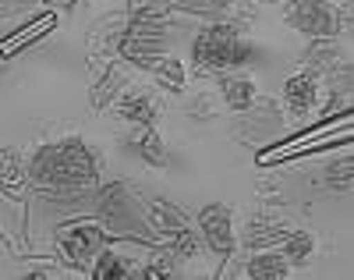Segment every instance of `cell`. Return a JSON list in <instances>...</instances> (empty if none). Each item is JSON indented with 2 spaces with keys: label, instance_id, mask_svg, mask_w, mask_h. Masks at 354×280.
<instances>
[{
  "label": "cell",
  "instance_id": "6da1fadb",
  "mask_svg": "<svg viewBox=\"0 0 354 280\" xmlns=\"http://www.w3.org/2000/svg\"><path fill=\"white\" fill-rule=\"evenodd\" d=\"M28 177L53 202H82L96 192L100 164L82 139H61L36 149V157L28 160Z\"/></svg>",
  "mask_w": 354,
  "mask_h": 280
},
{
  "label": "cell",
  "instance_id": "7a4b0ae2",
  "mask_svg": "<svg viewBox=\"0 0 354 280\" xmlns=\"http://www.w3.org/2000/svg\"><path fill=\"white\" fill-rule=\"evenodd\" d=\"M192 60L202 71H230L248 60V43L241 40L238 25H205L192 43Z\"/></svg>",
  "mask_w": 354,
  "mask_h": 280
},
{
  "label": "cell",
  "instance_id": "3957f363",
  "mask_svg": "<svg viewBox=\"0 0 354 280\" xmlns=\"http://www.w3.org/2000/svg\"><path fill=\"white\" fill-rule=\"evenodd\" d=\"M287 25L312 40H333L347 28V11H337L330 0H290L287 4Z\"/></svg>",
  "mask_w": 354,
  "mask_h": 280
},
{
  "label": "cell",
  "instance_id": "277c9868",
  "mask_svg": "<svg viewBox=\"0 0 354 280\" xmlns=\"http://www.w3.org/2000/svg\"><path fill=\"white\" fill-rule=\"evenodd\" d=\"M57 248H61V256L68 266L75 270H88L103 248H106V231L93 220H71L57 231Z\"/></svg>",
  "mask_w": 354,
  "mask_h": 280
},
{
  "label": "cell",
  "instance_id": "5b68a950",
  "mask_svg": "<svg viewBox=\"0 0 354 280\" xmlns=\"http://www.w3.org/2000/svg\"><path fill=\"white\" fill-rule=\"evenodd\" d=\"M149 224H153V231L174 248V256H195V252H198V238H195L192 224H188L174 206L156 202V206L149 209Z\"/></svg>",
  "mask_w": 354,
  "mask_h": 280
},
{
  "label": "cell",
  "instance_id": "8992f818",
  "mask_svg": "<svg viewBox=\"0 0 354 280\" xmlns=\"http://www.w3.org/2000/svg\"><path fill=\"white\" fill-rule=\"evenodd\" d=\"M198 234H202V241L209 245L220 259H230V252H234V220H230V206H220V202L205 206V209L198 213Z\"/></svg>",
  "mask_w": 354,
  "mask_h": 280
},
{
  "label": "cell",
  "instance_id": "52a82bcc",
  "mask_svg": "<svg viewBox=\"0 0 354 280\" xmlns=\"http://www.w3.org/2000/svg\"><path fill=\"white\" fill-rule=\"evenodd\" d=\"M315 100H319V78H315V71H298L294 78H287V85H283V107L290 110V117L312 114Z\"/></svg>",
  "mask_w": 354,
  "mask_h": 280
},
{
  "label": "cell",
  "instance_id": "ba28073f",
  "mask_svg": "<svg viewBox=\"0 0 354 280\" xmlns=\"http://www.w3.org/2000/svg\"><path fill=\"white\" fill-rule=\"evenodd\" d=\"M117 114H121L124 121H131V124H142V128L156 124V117H160L153 96H145V92H128V96L117 103Z\"/></svg>",
  "mask_w": 354,
  "mask_h": 280
},
{
  "label": "cell",
  "instance_id": "9c48e42d",
  "mask_svg": "<svg viewBox=\"0 0 354 280\" xmlns=\"http://www.w3.org/2000/svg\"><path fill=\"white\" fill-rule=\"evenodd\" d=\"M287 234H290V227L273 224V220H266V216H259V220L248 227V234H245V245L255 248V252H262V248H277V245H283Z\"/></svg>",
  "mask_w": 354,
  "mask_h": 280
},
{
  "label": "cell",
  "instance_id": "30bf717a",
  "mask_svg": "<svg viewBox=\"0 0 354 280\" xmlns=\"http://www.w3.org/2000/svg\"><path fill=\"white\" fill-rule=\"evenodd\" d=\"M145 68H149L153 75H156V82L167 89V92H181L185 89V64L177 57H149L145 60Z\"/></svg>",
  "mask_w": 354,
  "mask_h": 280
},
{
  "label": "cell",
  "instance_id": "8fae6325",
  "mask_svg": "<svg viewBox=\"0 0 354 280\" xmlns=\"http://www.w3.org/2000/svg\"><path fill=\"white\" fill-rule=\"evenodd\" d=\"M245 273L255 277V280H277V277L290 273V263L283 259V252H277V248H262V256H255Z\"/></svg>",
  "mask_w": 354,
  "mask_h": 280
},
{
  "label": "cell",
  "instance_id": "7c38bea8",
  "mask_svg": "<svg viewBox=\"0 0 354 280\" xmlns=\"http://www.w3.org/2000/svg\"><path fill=\"white\" fill-rule=\"evenodd\" d=\"M220 89H223V100H227L230 110H248L252 100H255V82L241 78V75H227L220 82Z\"/></svg>",
  "mask_w": 354,
  "mask_h": 280
},
{
  "label": "cell",
  "instance_id": "4fadbf2b",
  "mask_svg": "<svg viewBox=\"0 0 354 280\" xmlns=\"http://www.w3.org/2000/svg\"><path fill=\"white\" fill-rule=\"evenodd\" d=\"M93 263H96V266L88 270V273H93L96 280H128V277H135V273H138L131 263H124L117 252H106V248H103V252H100Z\"/></svg>",
  "mask_w": 354,
  "mask_h": 280
},
{
  "label": "cell",
  "instance_id": "5bb4252c",
  "mask_svg": "<svg viewBox=\"0 0 354 280\" xmlns=\"http://www.w3.org/2000/svg\"><path fill=\"white\" fill-rule=\"evenodd\" d=\"M312 248H315V238H312V234H305V231H290L287 241L280 245V252H283V259H287L290 266H301V263H308Z\"/></svg>",
  "mask_w": 354,
  "mask_h": 280
},
{
  "label": "cell",
  "instance_id": "9a60e30c",
  "mask_svg": "<svg viewBox=\"0 0 354 280\" xmlns=\"http://www.w3.org/2000/svg\"><path fill=\"white\" fill-rule=\"evenodd\" d=\"M21 181H25V174H21V160H18V152L15 149H4L0 152V184L15 195L18 189H21Z\"/></svg>",
  "mask_w": 354,
  "mask_h": 280
},
{
  "label": "cell",
  "instance_id": "2e32d148",
  "mask_svg": "<svg viewBox=\"0 0 354 280\" xmlns=\"http://www.w3.org/2000/svg\"><path fill=\"white\" fill-rule=\"evenodd\" d=\"M138 152L145 157V164L149 167H167V146H163V139H160V132L153 128H145V135H142V142H138Z\"/></svg>",
  "mask_w": 354,
  "mask_h": 280
},
{
  "label": "cell",
  "instance_id": "e0dca14e",
  "mask_svg": "<svg viewBox=\"0 0 354 280\" xmlns=\"http://www.w3.org/2000/svg\"><path fill=\"white\" fill-rule=\"evenodd\" d=\"M50 28H53V15H46V18H39V21H32V25H28V33H18V36H11V40H4V43H0V53H11L15 46H21V43H28V40H39V36H46L50 33Z\"/></svg>",
  "mask_w": 354,
  "mask_h": 280
},
{
  "label": "cell",
  "instance_id": "ac0fdd59",
  "mask_svg": "<svg viewBox=\"0 0 354 280\" xmlns=\"http://www.w3.org/2000/svg\"><path fill=\"white\" fill-rule=\"evenodd\" d=\"M170 8H181V11H192V15H216L223 8H230V0H167Z\"/></svg>",
  "mask_w": 354,
  "mask_h": 280
},
{
  "label": "cell",
  "instance_id": "d6986e66",
  "mask_svg": "<svg viewBox=\"0 0 354 280\" xmlns=\"http://www.w3.org/2000/svg\"><path fill=\"white\" fill-rule=\"evenodd\" d=\"M330 40H322V46H315L308 57H312V68L308 71H333L337 68V50L333 46H326Z\"/></svg>",
  "mask_w": 354,
  "mask_h": 280
},
{
  "label": "cell",
  "instance_id": "ffe728a7",
  "mask_svg": "<svg viewBox=\"0 0 354 280\" xmlns=\"http://www.w3.org/2000/svg\"><path fill=\"white\" fill-rule=\"evenodd\" d=\"M135 277H145V280H160V277H174V256H160L156 263H149L145 270H138Z\"/></svg>",
  "mask_w": 354,
  "mask_h": 280
},
{
  "label": "cell",
  "instance_id": "44dd1931",
  "mask_svg": "<svg viewBox=\"0 0 354 280\" xmlns=\"http://www.w3.org/2000/svg\"><path fill=\"white\" fill-rule=\"evenodd\" d=\"M53 4H57V8H64V11H71V8L78 4V0H53Z\"/></svg>",
  "mask_w": 354,
  "mask_h": 280
},
{
  "label": "cell",
  "instance_id": "7402d4cb",
  "mask_svg": "<svg viewBox=\"0 0 354 280\" xmlns=\"http://www.w3.org/2000/svg\"><path fill=\"white\" fill-rule=\"evenodd\" d=\"M259 4H277V0H259Z\"/></svg>",
  "mask_w": 354,
  "mask_h": 280
},
{
  "label": "cell",
  "instance_id": "603a6c76",
  "mask_svg": "<svg viewBox=\"0 0 354 280\" xmlns=\"http://www.w3.org/2000/svg\"><path fill=\"white\" fill-rule=\"evenodd\" d=\"M21 4H28V0H21Z\"/></svg>",
  "mask_w": 354,
  "mask_h": 280
}]
</instances>
